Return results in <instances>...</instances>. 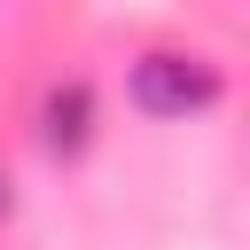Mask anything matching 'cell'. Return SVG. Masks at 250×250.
Returning a JSON list of instances; mask_svg holds the SVG:
<instances>
[{"label": "cell", "mask_w": 250, "mask_h": 250, "mask_svg": "<svg viewBox=\"0 0 250 250\" xmlns=\"http://www.w3.org/2000/svg\"><path fill=\"white\" fill-rule=\"evenodd\" d=\"M94 141V86L86 78H55L39 94V148L47 156H78Z\"/></svg>", "instance_id": "7a4b0ae2"}, {"label": "cell", "mask_w": 250, "mask_h": 250, "mask_svg": "<svg viewBox=\"0 0 250 250\" xmlns=\"http://www.w3.org/2000/svg\"><path fill=\"white\" fill-rule=\"evenodd\" d=\"M125 94H133V109H141V117H195V109H211V102L227 94V78H219V62H211V55L148 47V55L133 62Z\"/></svg>", "instance_id": "6da1fadb"}, {"label": "cell", "mask_w": 250, "mask_h": 250, "mask_svg": "<svg viewBox=\"0 0 250 250\" xmlns=\"http://www.w3.org/2000/svg\"><path fill=\"white\" fill-rule=\"evenodd\" d=\"M0 219H8V180H0Z\"/></svg>", "instance_id": "3957f363"}]
</instances>
